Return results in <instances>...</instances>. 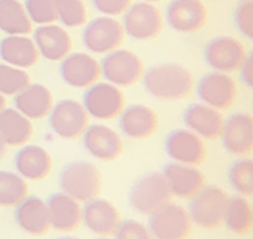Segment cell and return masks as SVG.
Segmentation results:
<instances>
[{
	"label": "cell",
	"instance_id": "cell-1",
	"mask_svg": "<svg viewBox=\"0 0 253 239\" xmlns=\"http://www.w3.org/2000/svg\"><path fill=\"white\" fill-rule=\"evenodd\" d=\"M145 90L161 101L185 100L195 88L192 72L180 63H161L143 73Z\"/></svg>",
	"mask_w": 253,
	"mask_h": 239
},
{
	"label": "cell",
	"instance_id": "cell-2",
	"mask_svg": "<svg viewBox=\"0 0 253 239\" xmlns=\"http://www.w3.org/2000/svg\"><path fill=\"white\" fill-rule=\"evenodd\" d=\"M59 185L63 194L73 197L80 203H86L101 195L102 176L94 163L77 160L63 166Z\"/></svg>",
	"mask_w": 253,
	"mask_h": 239
},
{
	"label": "cell",
	"instance_id": "cell-3",
	"mask_svg": "<svg viewBox=\"0 0 253 239\" xmlns=\"http://www.w3.org/2000/svg\"><path fill=\"white\" fill-rule=\"evenodd\" d=\"M172 194L168 182L159 171H149L138 178L128 192L130 207L136 213L149 217L166 203L172 202Z\"/></svg>",
	"mask_w": 253,
	"mask_h": 239
},
{
	"label": "cell",
	"instance_id": "cell-4",
	"mask_svg": "<svg viewBox=\"0 0 253 239\" xmlns=\"http://www.w3.org/2000/svg\"><path fill=\"white\" fill-rule=\"evenodd\" d=\"M229 195L221 187L205 185L188 203V215L193 225L205 230H216L222 226Z\"/></svg>",
	"mask_w": 253,
	"mask_h": 239
},
{
	"label": "cell",
	"instance_id": "cell-5",
	"mask_svg": "<svg viewBox=\"0 0 253 239\" xmlns=\"http://www.w3.org/2000/svg\"><path fill=\"white\" fill-rule=\"evenodd\" d=\"M101 63V77L109 83L125 88L138 83L145 73L143 60L133 51L116 49L104 56Z\"/></svg>",
	"mask_w": 253,
	"mask_h": 239
},
{
	"label": "cell",
	"instance_id": "cell-6",
	"mask_svg": "<svg viewBox=\"0 0 253 239\" xmlns=\"http://www.w3.org/2000/svg\"><path fill=\"white\" fill-rule=\"evenodd\" d=\"M193 226L188 210L172 202L151 213L148 220V228L154 239H187L192 235Z\"/></svg>",
	"mask_w": 253,
	"mask_h": 239
},
{
	"label": "cell",
	"instance_id": "cell-7",
	"mask_svg": "<svg viewBox=\"0 0 253 239\" xmlns=\"http://www.w3.org/2000/svg\"><path fill=\"white\" fill-rule=\"evenodd\" d=\"M83 106L89 118L97 120L117 119L125 108V96L119 86L109 81H97L86 88L83 95Z\"/></svg>",
	"mask_w": 253,
	"mask_h": 239
},
{
	"label": "cell",
	"instance_id": "cell-8",
	"mask_svg": "<svg viewBox=\"0 0 253 239\" xmlns=\"http://www.w3.org/2000/svg\"><path fill=\"white\" fill-rule=\"evenodd\" d=\"M47 118L50 130L63 140L80 138L89 127L91 120L83 104L75 100H62L54 104Z\"/></svg>",
	"mask_w": 253,
	"mask_h": 239
},
{
	"label": "cell",
	"instance_id": "cell-9",
	"mask_svg": "<svg viewBox=\"0 0 253 239\" xmlns=\"http://www.w3.org/2000/svg\"><path fill=\"white\" fill-rule=\"evenodd\" d=\"M125 39L124 26L114 16H99L83 30V44L91 54H109L120 48Z\"/></svg>",
	"mask_w": 253,
	"mask_h": 239
},
{
	"label": "cell",
	"instance_id": "cell-10",
	"mask_svg": "<svg viewBox=\"0 0 253 239\" xmlns=\"http://www.w3.org/2000/svg\"><path fill=\"white\" fill-rule=\"evenodd\" d=\"M122 26L126 36L136 41H149L159 36L163 31L164 18L154 3L138 2L131 3L130 8L122 15Z\"/></svg>",
	"mask_w": 253,
	"mask_h": 239
},
{
	"label": "cell",
	"instance_id": "cell-11",
	"mask_svg": "<svg viewBox=\"0 0 253 239\" xmlns=\"http://www.w3.org/2000/svg\"><path fill=\"white\" fill-rule=\"evenodd\" d=\"M247 54L249 52H247L242 41L231 36H219L211 39L205 46L203 59L214 72L234 73L239 72Z\"/></svg>",
	"mask_w": 253,
	"mask_h": 239
},
{
	"label": "cell",
	"instance_id": "cell-12",
	"mask_svg": "<svg viewBox=\"0 0 253 239\" xmlns=\"http://www.w3.org/2000/svg\"><path fill=\"white\" fill-rule=\"evenodd\" d=\"M200 101L217 111H226L237 100V83L229 73L211 72L198 81Z\"/></svg>",
	"mask_w": 253,
	"mask_h": 239
},
{
	"label": "cell",
	"instance_id": "cell-13",
	"mask_svg": "<svg viewBox=\"0 0 253 239\" xmlns=\"http://www.w3.org/2000/svg\"><path fill=\"white\" fill-rule=\"evenodd\" d=\"M60 77L72 88L86 90L101 80V63L86 52H70L60 63Z\"/></svg>",
	"mask_w": 253,
	"mask_h": 239
},
{
	"label": "cell",
	"instance_id": "cell-14",
	"mask_svg": "<svg viewBox=\"0 0 253 239\" xmlns=\"http://www.w3.org/2000/svg\"><path fill=\"white\" fill-rule=\"evenodd\" d=\"M222 147L227 153L237 158H245L253 150V119L250 114L235 113L224 119L221 132Z\"/></svg>",
	"mask_w": 253,
	"mask_h": 239
},
{
	"label": "cell",
	"instance_id": "cell-15",
	"mask_svg": "<svg viewBox=\"0 0 253 239\" xmlns=\"http://www.w3.org/2000/svg\"><path fill=\"white\" fill-rule=\"evenodd\" d=\"M206 21L208 10L201 0H172L166 8V23L177 33H197Z\"/></svg>",
	"mask_w": 253,
	"mask_h": 239
},
{
	"label": "cell",
	"instance_id": "cell-16",
	"mask_svg": "<svg viewBox=\"0 0 253 239\" xmlns=\"http://www.w3.org/2000/svg\"><path fill=\"white\" fill-rule=\"evenodd\" d=\"M168 156L175 163L198 166L206 160L205 140L188 129L172 130L164 142Z\"/></svg>",
	"mask_w": 253,
	"mask_h": 239
},
{
	"label": "cell",
	"instance_id": "cell-17",
	"mask_svg": "<svg viewBox=\"0 0 253 239\" xmlns=\"http://www.w3.org/2000/svg\"><path fill=\"white\" fill-rule=\"evenodd\" d=\"M163 176L172 197H179L182 200H190L206 185L205 174L198 170V166L192 165L168 163L163 168Z\"/></svg>",
	"mask_w": 253,
	"mask_h": 239
},
{
	"label": "cell",
	"instance_id": "cell-18",
	"mask_svg": "<svg viewBox=\"0 0 253 239\" xmlns=\"http://www.w3.org/2000/svg\"><path fill=\"white\" fill-rule=\"evenodd\" d=\"M158 127V113L146 104H130L119 114V129L131 140L149 138L156 133Z\"/></svg>",
	"mask_w": 253,
	"mask_h": 239
},
{
	"label": "cell",
	"instance_id": "cell-19",
	"mask_svg": "<svg viewBox=\"0 0 253 239\" xmlns=\"http://www.w3.org/2000/svg\"><path fill=\"white\" fill-rule=\"evenodd\" d=\"M83 147L93 158L99 161H114L124 151V142L119 133L107 125L96 124L84 130L82 135Z\"/></svg>",
	"mask_w": 253,
	"mask_h": 239
},
{
	"label": "cell",
	"instance_id": "cell-20",
	"mask_svg": "<svg viewBox=\"0 0 253 239\" xmlns=\"http://www.w3.org/2000/svg\"><path fill=\"white\" fill-rule=\"evenodd\" d=\"M120 221V213L112 202L106 199H93L83 207V223L93 235L99 238H111L117 231Z\"/></svg>",
	"mask_w": 253,
	"mask_h": 239
},
{
	"label": "cell",
	"instance_id": "cell-21",
	"mask_svg": "<svg viewBox=\"0 0 253 239\" xmlns=\"http://www.w3.org/2000/svg\"><path fill=\"white\" fill-rule=\"evenodd\" d=\"M15 221L20 230L31 236H44L52 228L47 202L36 195H28L15 207Z\"/></svg>",
	"mask_w": 253,
	"mask_h": 239
},
{
	"label": "cell",
	"instance_id": "cell-22",
	"mask_svg": "<svg viewBox=\"0 0 253 239\" xmlns=\"http://www.w3.org/2000/svg\"><path fill=\"white\" fill-rule=\"evenodd\" d=\"M33 41L39 56L52 62H62L72 52V38L65 28L55 23L41 25L34 30Z\"/></svg>",
	"mask_w": 253,
	"mask_h": 239
},
{
	"label": "cell",
	"instance_id": "cell-23",
	"mask_svg": "<svg viewBox=\"0 0 253 239\" xmlns=\"http://www.w3.org/2000/svg\"><path fill=\"white\" fill-rule=\"evenodd\" d=\"M224 116L221 111L203 103H193L183 113V124L188 130L197 133L203 140H217L221 137Z\"/></svg>",
	"mask_w": 253,
	"mask_h": 239
},
{
	"label": "cell",
	"instance_id": "cell-24",
	"mask_svg": "<svg viewBox=\"0 0 253 239\" xmlns=\"http://www.w3.org/2000/svg\"><path fill=\"white\" fill-rule=\"evenodd\" d=\"M47 208L50 217V226L60 233H72L83 223V207L73 197L57 192L49 197Z\"/></svg>",
	"mask_w": 253,
	"mask_h": 239
},
{
	"label": "cell",
	"instance_id": "cell-25",
	"mask_svg": "<svg viewBox=\"0 0 253 239\" xmlns=\"http://www.w3.org/2000/svg\"><path fill=\"white\" fill-rule=\"evenodd\" d=\"M54 104L52 91L41 83H30L15 95V109L30 120L45 119L52 111Z\"/></svg>",
	"mask_w": 253,
	"mask_h": 239
},
{
	"label": "cell",
	"instance_id": "cell-26",
	"mask_svg": "<svg viewBox=\"0 0 253 239\" xmlns=\"http://www.w3.org/2000/svg\"><path fill=\"white\" fill-rule=\"evenodd\" d=\"M15 170L25 180H42L52 171V156L39 145H23L15 156Z\"/></svg>",
	"mask_w": 253,
	"mask_h": 239
},
{
	"label": "cell",
	"instance_id": "cell-27",
	"mask_svg": "<svg viewBox=\"0 0 253 239\" xmlns=\"http://www.w3.org/2000/svg\"><path fill=\"white\" fill-rule=\"evenodd\" d=\"M0 57L5 63L16 68H31L39 60L36 44L26 34H11L0 41Z\"/></svg>",
	"mask_w": 253,
	"mask_h": 239
},
{
	"label": "cell",
	"instance_id": "cell-28",
	"mask_svg": "<svg viewBox=\"0 0 253 239\" xmlns=\"http://www.w3.org/2000/svg\"><path fill=\"white\" fill-rule=\"evenodd\" d=\"M0 135L8 147H23L33 137V120L15 108L0 111Z\"/></svg>",
	"mask_w": 253,
	"mask_h": 239
},
{
	"label": "cell",
	"instance_id": "cell-29",
	"mask_svg": "<svg viewBox=\"0 0 253 239\" xmlns=\"http://www.w3.org/2000/svg\"><path fill=\"white\" fill-rule=\"evenodd\" d=\"M222 225L231 233H234V235L239 236L249 235L253 225V212L247 197L242 195L229 197L226 212H224Z\"/></svg>",
	"mask_w": 253,
	"mask_h": 239
},
{
	"label": "cell",
	"instance_id": "cell-30",
	"mask_svg": "<svg viewBox=\"0 0 253 239\" xmlns=\"http://www.w3.org/2000/svg\"><path fill=\"white\" fill-rule=\"evenodd\" d=\"M0 31L7 36L33 31V23L20 0H0Z\"/></svg>",
	"mask_w": 253,
	"mask_h": 239
},
{
	"label": "cell",
	"instance_id": "cell-31",
	"mask_svg": "<svg viewBox=\"0 0 253 239\" xmlns=\"http://www.w3.org/2000/svg\"><path fill=\"white\" fill-rule=\"evenodd\" d=\"M28 197V184L18 173L0 170V207L15 208Z\"/></svg>",
	"mask_w": 253,
	"mask_h": 239
},
{
	"label": "cell",
	"instance_id": "cell-32",
	"mask_svg": "<svg viewBox=\"0 0 253 239\" xmlns=\"http://www.w3.org/2000/svg\"><path fill=\"white\" fill-rule=\"evenodd\" d=\"M229 184L237 192V195L252 197L253 195V160L245 156V158L235 160L227 171Z\"/></svg>",
	"mask_w": 253,
	"mask_h": 239
},
{
	"label": "cell",
	"instance_id": "cell-33",
	"mask_svg": "<svg viewBox=\"0 0 253 239\" xmlns=\"http://www.w3.org/2000/svg\"><path fill=\"white\" fill-rule=\"evenodd\" d=\"M57 20L65 28H80L86 25L88 11L83 0H55Z\"/></svg>",
	"mask_w": 253,
	"mask_h": 239
},
{
	"label": "cell",
	"instance_id": "cell-34",
	"mask_svg": "<svg viewBox=\"0 0 253 239\" xmlns=\"http://www.w3.org/2000/svg\"><path fill=\"white\" fill-rule=\"evenodd\" d=\"M30 83V75L26 70L11 67L5 62L0 63V95L15 96Z\"/></svg>",
	"mask_w": 253,
	"mask_h": 239
},
{
	"label": "cell",
	"instance_id": "cell-35",
	"mask_svg": "<svg viewBox=\"0 0 253 239\" xmlns=\"http://www.w3.org/2000/svg\"><path fill=\"white\" fill-rule=\"evenodd\" d=\"M26 13L33 25H50L57 21L55 0H25Z\"/></svg>",
	"mask_w": 253,
	"mask_h": 239
},
{
	"label": "cell",
	"instance_id": "cell-36",
	"mask_svg": "<svg viewBox=\"0 0 253 239\" xmlns=\"http://www.w3.org/2000/svg\"><path fill=\"white\" fill-rule=\"evenodd\" d=\"M114 239H154L148 225L138 220H122L117 231L114 233Z\"/></svg>",
	"mask_w": 253,
	"mask_h": 239
},
{
	"label": "cell",
	"instance_id": "cell-37",
	"mask_svg": "<svg viewBox=\"0 0 253 239\" xmlns=\"http://www.w3.org/2000/svg\"><path fill=\"white\" fill-rule=\"evenodd\" d=\"M234 21H235V26H237L239 33L250 41L253 38V2L252 0L239 3V7L235 8V13H234Z\"/></svg>",
	"mask_w": 253,
	"mask_h": 239
},
{
	"label": "cell",
	"instance_id": "cell-38",
	"mask_svg": "<svg viewBox=\"0 0 253 239\" xmlns=\"http://www.w3.org/2000/svg\"><path fill=\"white\" fill-rule=\"evenodd\" d=\"M131 3H133V0H93L94 8L101 15L114 16V18L124 15L130 8Z\"/></svg>",
	"mask_w": 253,
	"mask_h": 239
},
{
	"label": "cell",
	"instance_id": "cell-39",
	"mask_svg": "<svg viewBox=\"0 0 253 239\" xmlns=\"http://www.w3.org/2000/svg\"><path fill=\"white\" fill-rule=\"evenodd\" d=\"M239 72H240V80H242V83L245 86H249V88H252L253 86V56H252V52L247 54L245 60L242 62V65L239 68Z\"/></svg>",
	"mask_w": 253,
	"mask_h": 239
},
{
	"label": "cell",
	"instance_id": "cell-40",
	"mask_svg": "<svg viewBox=\"0 0 253 239\" xmlns=\"http://www.w3.org/2000/svg\"><path fill=\"white\" fill-rule=\"evenodd\" d=\"M7 150H8V145L5 143L3 137L0 135V161H2L5 158V155H7Z\"/></svg>",
	"mask_w": 253,
	"mask_h": 239
},
{
	"label": "cell",
	"instance_id": "cell-41",
	"mask_svg": "<svg viewBox=\"0 0 253 239\" xmlns=\"http://www.w3.org/2000/svg\"><path fill=\"white\" fill-rule=\"evenodd\" d=\"M5 108H7V100H5L3 95H0V111H3Z\"/></svg>",
	"mask_w": 253,
	"mask_h": 239
},
{
	"label": "cell",
	"instance_id": "cell-42",
	"mask_svg": "<svg viewBox=\"0 0 253 239\" xmlns=\"http://www.w3.org/2000/svg\"><path fill=\"white\" fill-rule=\"evenodd\" d=\"M141 2H148V3H156V2H163V0H141Z\"/></svg>",
	"mask_w": 253,
	"mask_h": 239
},
{
	"label": "cell",
	"instance_id": "cell-43",
	"mask_svg": "<svg viewBox=\"0 0 253 239\" xmlns=\"http://www.w3.org/2000/svg\"><path fill=\"white\" fill-rule=\"evenodd\" d=\"M57 239H80V238H75V236H62V238H57Z\"/></svg>",
	"mask_w": 253,
	"mask_h": 239
},
{
	"label": "cell",
	"instance_id": "cell-44",
	"mask_svg": "<svg viewBox=\"0 0 253 239\" xmlns=\"http://www.w3.org/2000/svg\"><path fill=\"white\" fill-rule=\"evenodd\" d=\"M97 239H111V238H97Z\"/></svg>",
	"mask_w": 253,
	"mask_h": 239
},
{
	"label": "cell",
	"instance_id": "cell-45",
	"mask_svg": "<svg viewBox=\"0 0 253 239\" xmlns=\"http://www.w3.org/2000/svg\"><path fill=\"white\" fill-rule=\"evenodd\" d=\"M242 2H247V0H242Z\"/></svg>",
	"mask_w": 253,
	"mask_h": 239
}]
</instances>
